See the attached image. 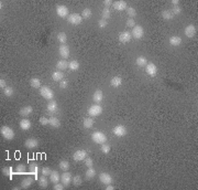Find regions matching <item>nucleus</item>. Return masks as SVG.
Returning <instances> with one entry per match:
<instances>
[{
	"instance_id": "f257e3e1",
	"label": "nucleus",
	"mask_w": 198,
	"mask_h": 190,
	"mask_svg": "<svg viewBox=\"0 0 198 190\" xmlns=\"http://www.w3.org/2000/svg\"><path fill=\"white\" fill-rule=\"evenodd\" d=\"M0 133H1V136L7 139V141H12L14 138V132L12 128H10L9 126H2L1 129H0Z\"/></svg>"
},
{
	"instance_id": "f03ea898",
	"label": "nucleus",
	"mask_w": 198,
	"mask_h": 190,
	"mask_svg": "<svg viewBox=\"0 0 198 190\" xmlns=\"http://www.w3.org/2000/svg\"><path fill=\"white\" fill-rule=\"evenodd\" d=\"M40 94L42 95L43 99H49V101H52V99H54V93H53V91L50 89L49 86H41Z\"/></svg>"
},
{
	"instance_id": "7ed1b4c3",
	"label": "nucleus",
	"mask_w": 198,
	"mask_h": 190,
	"mask_svg": "<svg viewBox=\"0 0 198 190\" xmlns=\"http://www.w3.org/2000/svg\"><path fill=\"white\" fill-rule=\"evenodd\" d=\"M92 139L94 143H96V144H105L107 141V136L104 133H101V132H95L94 134L92 135Z\"/></svg>"
},
{
	"instance_id": "20e7f679",
	"label": "nucleus",
	"mask_w": 198,
	"mask_h": 190,
	"mask_svg": "<svg viewBox=\"0 0 198 190\" xmlns=\"http://www.w3.org/2000/svg\"><path fill=\"white\" fill-rule=\"evenodd\" d=\"M102 113V107L98 104H95V105H92L89 108H88V114L90 115V117H96V116H99L100 114Z\"/></svg>"
},
{
	"instance_id": "39448f33",
	"label": "nucleus",
	"mask_w": 198,
	"mask_h": 190,
	"mask_svg": "<svg viewBox=\"0 0 198 190\" xmlns=\"http://www.w3.org/2000/svg\"><path fill=\"white\" fill-rule=\"evenodd\" d=\"M87 157V151L84 150V149H79L77 151L74 153L73 155V158L75 162H82V160H85V158Z\"/></svg>"
},
{
	"instance_id": "423d86ee",
	"label": "nucleus",
	"mask_w": 198,
	"mask_h": 190,
	"mask_svg": "<svg viewBox=\"0 0 198 190\" xmlns=\"http://www.w3.org/2000/svg\"><path fill=\"white\" fill-rule=\"evenodd\" d=\"M132 37L134 38V39H141L143 38V35H144V31H143V28H142L141 26H134L133 27V30H132Z\"/></svg>"
},
{
	"instance_id": "0eeeda50",
	"label": "nucleus",
	"mask_w": 198,
	"mask_h": 190,
	"mask_svg": "<svg viewBox=\"0 0 198 190\" xmlns=\"http://www.w3.org/2000/svg\"><path fill=\"white\" fill-rule=\"evenodd\" d=\"M112 132L117 137H123L124 135L127 134V129H126V127L123 125H117L112 129Z\"/></svg>"
},
{
	"instance_id": "6e6552de",
	"label": "nucleus",
	"mask_w": 198,
	"mask_h": 190,
	"mask_svg": "<svg viewBox=\"0 0 198 190\" xmlns=\"http://www.w3.org/2000/svg\"><path fill=\"white\" fill-rule=\"evenodd\" d=\"M99 180H100V183H104V185H109V183H112V177H111V175H109L108 172H101L99 175Z\"/></svg>"
},
{
	"instance_id": "1a4fd4ad",
	"label": "nucleus",
	"mask_w": 198,
	"mask_h": 190,
	"mask_svg": "<svg viewBox=\"0 0 198 190\" xmlns=\"http://www.w3.org/2000/svg\"><path fill=\"white\" fill-rule=\"evenodd\" d=\"M56 14L61 18H66L68 16V8L63 5H60L56 7Z\"/></svg>"
},
{
	"instance_id": "9d476101",
	"label": "nucleus",
	"mask_w": 198,
	"mask_h": 190,
	"mask_svg": "<svg viewBox=\"0 0 198 190\" xmlns=\"http://www.w3.org/2000/svg\"><path fill=\"white\" fill-rule=\"evenodd\" d=\"M68 22L74 24V26H77L82 22V16L78 14H72L71 16H68Z\"/></svg>"
},
{
	"instance_id": "9b49d317",
	"label": "nucleus",
	"mask_w": 198,
	"mask_h": 190,
	"mask_svg": "<svg viewBox=\"0 0 198 190\" xmlns=\"http://www.w3.org/2000/svg\"><path fill=\"white\" fill-rule=\"evenodd\" d=\"M145 72L148 73L150 76H155L156 73H157V68H156L155 64L148 63L145 65Z\"/></svg>"
},
{
	"instance_id": "f8f14e48",
	"label": "nucleus",
	"mask_w": 198,
	"mask_h": 190,
	"mask_svg": "<svg viewBox=\"0 0 198 190\" xmlns=\"http://www.w3.org/2000/svg\"><path fill=\"white\" fill-rule=\"evenodd\" d=\"M58 51H60V55L62 56L64 60L67 59V57L70 56V48H68V45H66V44H61Z\"/></svg>"
},
{
	"instance_id": "ddd939ff",
	"label": "nucleus",
	"mask_w": 198,
	"mask_h": 190,
	"mask_svg": "<svg viewBox=\"0 0 198 190\" xmlns=\"http://www.w3.org/2000/svg\"><path fill=\"white\" fill-rule=\"evenodd\" d=\"M131 38H132V35H131V32H129V31H123V32H121L119 34V40L122 43L130 42Z\"/></svg>"
},
{
	"instance_id": "4468645a",
	"label": "nucleus",
	"mask_w": 198,
	"mask_h": 190,
	"mask_svg": "<svg viewBox=\"0 0 198 190\" xmlns=\"http://www.w3.org/2000/svg\"><path fill=\"white\" fill-rule=\"evenodd\" d=\"M113 8L117 10V11H123L127 9V2L123 1V0H119V1H116L112 3Z\"/></svg>"
},
{
	"instance_id": "2eb2a0df",
	"label": "nucleus",
	"mask_w": 198,
	"mask_h": 190,
	"mask_svg": "<svg viewBox=\"0 0 198 190\" xmlns=\"http://www.w3.org/2000/svg\"><path fill=\"white\" fill-rule=\"evenodd\" d=\"M185 34L187 38H194L196 34V27L194 24H189L185 28Z\"/></svg>"
},
{
	"instance_id": "dca6fc26",
	"label": "nucleus",
	"mask_w": 198,
	"mask_h": 190,
	"mask_svg": "<svg viewBox=\"0 0 198 190\" xmlns=\"http://www.w3.org/2000/svg\"><path fill=\"white\" fill-rule=\"evenodd\" d=\"M24 145H25V147L29 148V149H33V148L37 147V145H39V141L36 139V138H28L25 143H24Z\"/></svg>"
},
{
	"instance_id": "f3484780",
	"label": "nucleus",
	"mask_w": 198,
	"mask_h": 190,
	"mask_svg": "<svg viewBox=\"0 0 198 190\" xmlns=\"http://www.w3.org/2000/svg\"><path fill=\"white\" fill-rule=\"evenodd\" d=\"M61 180H62V183H63V185L65 187L68 186L72 183V180H73L72 174H70V172H64L63 175L61 176Z\"/></svg>"
},
{
	"instance_id": "a211bd4d",
	"label": "nucleus",
	"mask_w": 198,
	"mask_h": 190,
	"mask_svg": "<svg viewBox=\"0 0 198 190\" xmlns=\"http://www.w3.org/2000/svg\"><path fill=\"white\" fill-rule=\"evenodd\" d=\"M33 112V108H32V106H24V107H22L21 110L19 111V114L23 116V117H25V116H29L30 114H32Z\"/></svg>"
},
{
	"instance_id": "6ab92c4d",
	"label": "nucleus",
	"mask_w": 198,
	"mask_h": 190,
	"mask_svg": "<svg viewBox=\"0 0 198 190\" xmlns=\"http://www.w3.org/2000/svg\"><path fill=\"white\" fill-rule=\"evenodd\" d=\"M33 181H34V179H33L32 177H27V178H24L21 183V188H23V189H28L29 187L33 183Z\"/></svg>"
},
{
	"instance_id": "aec40b11",
	"label": "nucleus",
	"mask_w": 198,
	"mask_h": 190,
	"mask_svg": "<svg viewBox=\"0 0 198 190\" xmlns=\"http://www.w3.org/2000/svg\"><path fill=\"white\" fill-rule=\"evenodd\" d=\"M102 99H104V93L100 90H97L94 93V95H92V99H94L95 103H100L102 101Z\"/></svg>"
},
{
	"instance_id": "412c9836",
	"label": "nucleus",
	"mask_w": 198,
	"mask_h": 190,
	"mask_svg": "<svg viewBox=\"0 0 198 190\" xmlns=\"http://www.w3.org/2000/svg\"><path fill=\"white\" fill-rule=\"evenodd\" d=\"M29 172L32 175H37L39 172V166L36 162H30L29 164Z\"/></svg>"
},
{
	"instance_id": "4be33fe9",
	"label": "nucleus",
	"mask_w": 198,
	"mask_h": 190,
	"mask_svg": "<svg viewBox=\"0 0 198 190\" xmlns=\"http://www.w3.org/2000/svg\"><path fill=\"white\" fill-rule=\"evenodd\" d=\"M121 84H122V78L120 76H113L110 81V85L112 87H119Z\"/></svg>"
},
{
	"instance_id": "5701e85b",
	"label": "nucleus",
	"mask_w": 198,
	"mask_h": 190,
	"mask_svg": "<svg viewBox=\"0 0 198 190\" xmlns=\"http://www.w3.org/2000/svg\"><path fill=\"white\" fill-rule=\"evenodd\" d=\"M56 69L60 71H65L66 69H68V63L66 60H60L56 63Z\"/></svg>"
},
{
	"instance_id": "b1692460",
	"label": "nucleus",
	"mask_w": 198,
	"mask_h": 190,
	"mask_svg": "<svg viewBox=\"0 0 198 190\" xmlns=\"http://www.w3.org/2000/svg\"><path fill=\"white\" fill-rule=\"evenodd\" d=\"M52 78L55 81V82H61L64 78V74L62 71H55L53 74H52Z\"/></svg>"
},
{
	"instance_id": "393cba45",
	"label": "nucleus",
	"mask_w": 198,
	"mask_h": 190,
	"mask_svg": "<svg viewBox=\"0 0 198 190\" xmlns=\"http://www.w3.org/2000/svg\"><path fill=\"white\" fill-rule=\"evenodd\" d=\"M181 43H182V38L181 37L174 35V37H172L170 39V44L173 45V47H178Z\"/></svg>"
},
{
	"instance_id": "a878e982",
	"label": "nucleus",
	"mask_w": 198,
	"mask_h": 190,
	"mask_svg": "<svg viewBox=\"0 0 198 190\" xmlns=\"http://www.w3.org/2000/svg\"><path fill=\"white\" fill-rule=\"evenodd\" d=\"M47 112L50 113H54L57 111V103L55 101H50V103L47 104V107H46Z\"/></svg>"
},
{
	"instance_id": "bb28decb",
	"label": "nucleus",
	"mask_w": 198,
	"mask_h": 190,
	"mask_svg": "<svg viewBox=\"0 0 198 190\" xmlns=\"http://www.w3.org/2000/svg\"><path fill=\"white\" fill-rule=\"evenodd\" d=\"M30 127H31V122L29 120H20V128H21L22 130H28L30 129Z\"/></svg>"
},
{
	"instance_id": "cd10ccee",
	"label": "nucleus",
	"mask_w": 198,
	"mask_h": 190,
	"mask_svg": "<svg viewBox=\"0 0 198 190\" xmlns=\"http://www.w3.org/2000/svg\"><path fill=\"white\" fill-rule=\"evenodd\" d=\"M50 179H51V181H52L53 183H56L60 181L61 176H60V174L57 172L56 170H54V171H52V174L50 175Z\"/></svg>"
},
{
	"instance_id": "c85d7f7f",
	"label": "nucleus",
	"mask_w": 198,
	"mask_h": 190,
	"mask_svg": "<svg viewBox=\"0 0 198 190\" xmlns=\"http://www.w3.org/2000/svg\"><path fill=\"white\" fill-rule=\"evenodd\" d=\"M135 63H136V65H138V66H141V68H143V66H145V65L148 64V60H146V57H145V56H139V57L135 60Z\"/></svg>"
},
{
	"instance_id": "c756f323",
	"label": "nucleus",
	"mask_w": 198,
	"mask_h": 190,
	"mask_svg": "<svg viewBox=\"0 0 198 190\" xmlns=\"http://www.w3.org/2000/svg\"><path fill=\"white\" fill-rule=\"evenodd\" d=\"M30 85L33 89H41V81L37 78H32L30 80Z\"/></svg>"
},
{
	"instance_id": "7c9ffc66",
	"label": "nucleus",
	"mask_w": 198,
	"mask_h": 190,
	"mask_svg": "<svg viewBox=\"0 0 198 190\" xmlns=\"http://www.w3.org/2000/svg\"><path fill=\"white\" fill-rule=\"evenodd\" d=\"M50 120V124L49 125H51L52 127H55V128H58V127L61 126V122H60V120L57 118V117H50L49 118Z\"/></svg>"
},
{
	"instance_id": "2f4dec72",
	"label": "nucleus",
	"mask_w": 198,
	"mask_h": 190,
	"mask_svg": "<svg viewBox=\"0 0 198 190\" xmlns=\"http://www.w3.org/2000/svg\"><path fill=\"white\" fill-rule=\"evenodd\" d=\"M2 174H3L5 176L9 177L10 179H12V175H13V169H12V167H5V168L2 169Z\"/></svg>"
},
{
	"instance_id": "473e14b6",
	"label": "nucleus",
	"mask_w": 198,
	"mask_h": 190,
	"mask_svg": "<svg viewBox=\"0 0 198 190\" xmlns=\"http://www.w3.org/2000/svg\"><path fill=\"white\" fill-rule=\"evenodd\" d=\"M57 40H58V42L61 43V44H65L66 41H67V35L65 32H60L58 34H57Z\"/></svg>"
},
{
	"instance_id": "72a5a7b5",
	"label": "nucleus",
	"mask_w": 198,
	"mask_h": 190,
	"mask_svg": "<svg viewBox=\"0 0 198 190\" xmlns=\"http://www.w3.org/2000/svg\"><path fill=\"white\" fill-rule=\"evenodd\" d=\"M39 185H40V187L41 188H47V179H46V176H44V175H42V176L39 178Z\"/></svg>"
},
{
	"instance_id": "f704fd0d",
	"label": "nucleus",
	"mask_w": 198,
	"mask_h": 190,
	"mask_svg": "<svg viewBox=\"0 0 198 190\" xmlns=\"http://www.w3.org/2000/svg\"><path fill=\"white\" fill-rule=\"evenodd\" d=\"M27 171V166L25 165H23V164H20V165H18L17 167H15V174H24Z\"/></svg>"
},
{
	"instance_id": "c9c22d12",
	"label": "nucleus",
	"mask_w": 198,
	"mask_h": 190,
	"mask_svg": "<svg viewBox=\"0 0 198 190\" xmlns=\"http://www.w3.org/2000/svg\"><path fill=\"white\" fill-rule=\"evenodd\" d=\"M95 176H96V170L92 167H89L87 169V171H86V178L87 179H92Z\"/></svg>"
},
{
	"instance_id": "e433bc0d",
	"label": "nucleus",
	"mask_w": 198,
	"mask_h": 190,
	"mask_svg": "<svg viewBox=\"0 0 198 190\" xmlns=\"http://www.w3.org/2000/svg\"><path fill=\"white\" fill-rule=\"evenodd\" d=\"M162 18L164 19V20H171V19H173V14H172V12H171L170 10H164V11H162Z\"/></svg>"
},
{
	"instance_id": "4c0bfd02",
	"label": "nucleus",
	"mask_w": 198,
	"mask_h": 190,
	"mask_svg": "<svg viewBox=\"0 0 198 190\" xmlns=\"http://www.w3.org/2000/svg\"><path fill=\"white\" fill-rule=\"evenodd\" d=\"M68 69H71L72 71H77L78 69H79V63H78V61H76V60L71 61V62L68 63Z\"/></svg>"
},
{
	"instance_id": "58836bf2",
	"label": "nucleus",
	"mask_w": 198,
	"mask_h": 190,
	"mask_svg": "<svg viewBox=\"0 0 198 190\" xmlns=\"http://www.w3.org/2000/svg\"><path fill=\"white\" fill-rule=\"evenodd\" d=\"M92 10L90 9H88V8H86L83 10V14H82V18H84V19H89L90 17H92Z\"/></svg>"
},
{
	"instance_id": "ea45409f",
	"label": "nucleus",
	"mask_w": 198,
	"mask_h": 190,
	"mask_svg": "<svg viewBox=\"0 0 198 190\" xmlns=\"http://www.w3.org/2000/svg\"><path fill=\"white\" fill-rule=\"evenodd\" d=\"M60 168L62 169L63 171H66V170H68L70 169V162H67V160H62V162H60Z\"/></svg>"
},
{
	"instance_id": "a19ab883",
	"label": "nucleus",
	"mask_w": 198,
	"mask_h": 190,
	"mask_svg": "<svg viewBox=\"0 0 198 190\" xmlns=\"http://www.w3.org/2000/svg\"><path fill=\"white\" fill-rule=\"evenodd\" d=\"M83 124H84V127H85V128H92V127L94 126V120L90 118V117H89V118H85Z\"/></svg>"
},
{
	"instance_id": "79ce46f5",
	"label": "nucleus",
	"mask_w": 198,
	"mask_h": 190,
	"mask_svg": "<svg viewBox=\"0 0 198 190\" xmlns=\"http://www.w3.org/2000/svg\"><path fill=\"white\" fill-rule=\"evenodd\" d=\"M3 93H5V95L6 96H12L13 95V93H14V91H13V89L11 87V86H7L5 90H3Z\"/></svg>"
},
{
	"instance_id": "37998d69",
	"label": "nucleus",
	"mask_w": 198,
	"mask_h": 190,
	"mask_svg": "<svg viewBox=\"0 0 198 190\" xmlns=\"http://www.w3.org/2000/svg\"><path fill=\"white\" fill-rule=\"evenodd\" d=\"M101 16H102V19H109L110 18V10H109V8H105L104 10H102V12H101Z\"/></svg>"
},
{
	"instance_id": "c03bdc74",
	"label": "nucleus",
	"mask_w": 198,
	"mask_h": 190,
	"mask_svg": "<svg viewBox=\"0 0 198 190\" xmlns=\"http://www.w3.org/2000/svg\"><path fill=\"white\" fill-rule=\"evenodd\" d=\"M127 14H128V16H129L130 18H132V19H133V17H135V16H136V11H135L134 8L129 7V8H127Z\"/></svg>"
},
{
	"instance_id": "a18cd8bd",
	"label": "nucleus",
	"mask_w": 198,
	"mask_h": 190,
	"mask_svg": "<svg viewBox=\"0 0 198 190\" xmlns=\"http://www.w3.org/2000/svg\"><path fill=\"white\" fill-rule=\"evenodd\" d=\"M172 14L173 16H178V14H182V8L179 7V6H176V7H173L172 8Z\"/></svg>"
},
{
	"instance_id": "49530a36",
	"label": "nucleus",
	"mask_w": 198,
	"mask_h": 190,
	"mask_svg": "<svg viewBox=\"0 0 198 190\" xmlns=\"http://www.w3.org/2000/svg\"><path fill=\"white\" fill-rule=\"evenodd\" d=\"M82 177L79 176V175H76V176L73 178V183L75 185V186H79V185H82Z\"/></svg>"
},
{
	"instance_id": "de8ad7c7",
	"label": "nucleus",
	"mask_w": 198,
	"mask_h": 190,
	"mask_svg": "<svg viewBox=\"0 0 198 190\" xmlns=\"http://www.w3.org/2000/svg\"><path fill=\"white\" fill-rule=\"evenodd\" d=\"M101 151H102L104 154H108V153L110 151V146H109V145H106V144H102V145H101Z\"/></svg>"
},
{
	"instance_id": "09e8293b",
	"label": "nucleus",
	"mask_w": 198,
	"mask_h": 190,
	"mask_svg": "<svg viewBox=\"0 0 198 190\" xmlns=\"http://www.w3.org/2000/svg\"><path fill=\"white\" fill-rule=\"evenodd\" d=\"M52 174V170L49 168V167H44V168H42V175H44V176H50Z\"/></svg>"
},
{
	"instance_id": "8fccbe9b",
	"label": "nucleus",
	"mask_w": 198,
	"mask_h": 190,
	"mask_svg": "<svg viewBox=\"0 0 198 190\" xmlns=\"http://www.w3.org/2000/svg\"><path fill=\"white\" fill-rule=\"evenodd\" d=\"M92 164H94V162H92V159L90 158V157H86L85 158V165L89 168V167H92Z\"/></svg>"
},
{
	"instance_id": "3c124183",
	"label": "nucleus",
	"mask_w": 198,
	"mask_h": 190,
	"mask_svg": "<svg viewBox=\"0 0 198 190\" xmlns=\"http://www.w3.org/2000/svg\"><path fill=\"white\" fill-rule=\"evenodd\" d=\"M107 24H108V22H107V20H105V19H100L98 21L99 28H106Z\"/></svg>"
},
{
	"instance_id": "603ef678",
	"label": "nucleus",
	"mask_w": 198,
	"mask_h": 190,
	"mask_svg": "<svg viewBox=\"0 0 198 190\" xmlns=\"http://www.w3.org/2000/svg\"><path fill=\"white\" fill-rule=\"evenodd\" d=\"M40 124H41V125H44V126H45V125H49L50 120L43 116V117H41V118H40Z\"/></svg>"
},
{
	"instance_id": "864d4df0",
	"label": "nucleus",
	"mask_w": 198,
	"mask_h": 190,
	"mask_svg": "<svg viewBox=\"0 0 198 190\" xmlns=\"http://www.w3.org/2000/svg\"><path fill=\"white\" fill-rule=\"evenodd\" d=\"M67 86H68V81L65 80V78H63V80L61 81V83H60V87H61V89H66Z\"/></svg>"
},
{
	"instance_id": "5fc2aeb1",
	"label": "nucleus",
	"mask_w": 198,
	"mask_h": 190,
	"mask_svg": "<svg viewBox=\"0 0 198 190\" xmlns=\"http://www.w3.org/2000/svg\"><path fill=\"white\" fill-rule=\"evenodd\" d=\"M134 24H135V22H134V19H132V18H129L127 20V26L128 27H134Z\"/></svg>"
},
{
	"instance_id": "6e6d98bb",
	"label": "nucleus",
	"mask_w": 198,
	"mask_h": 190,
	"mask_svg": "<svg viewBox=\"0 0 198 190\" xmlns=\"http://www.w3.org/2000/svg\"><path fill=\"white\" fill-rule=\"evenodd\" d=\"M54 190H62V189H64V185L63 183H54Z\"/></svg>"
},
{
	"instance_id": "4d7b16f0",
	"label": "nucleus",
	"mask_w": 198,
	"mask_h": 190,
	"mask_svg": "<svg viewBox=\"0 0 198 190\" xmlns=\"http://www.w3.org/2000/svg\"><path fill=\"white\" fill-rule=\"evenodd\" d=\"M0 87H1V90H2V89L5 90V89L7 87V83H6V80H5V78H1V80H0Z\"/></svg>"
},
{
	"instance_id": "13d9d810",
	"label": "nucleus",
	"mask_w": 198,
	"mask_h": 190,
	"mask_svg": "<svg viewBox=\"0 0 198 190\" xmlns=\"http://www.w3.org/2000/svg\"><path fill=\"white\" fill-rule=\"evenodd\" d=\"M112 3H113V2L111 1V0H105V1H104V5L106 6V8L110 7V6L112 5Z\"/></svg>"
},
{
	"instance_id": "bf43d9fd",
	"label": "nucleus",
	"mask_w": 198,
	"mask_h": 190,
	"mask_svg": "<svg viewBox=\"0 0 198 190\" xmlns=\"http://www.w3.org/2000/svg\"><path fill=\"white\" fill-rule=\"evenodd\" d=\"M171 2H172V5H173L174 7H176V6H179V0H172Z\"/></svg>"
},
{
	"instance_id": "052dcab7",
	"label": "nucleus",
	"mask_w": 198,
	"mask_h": 190,
	"mask_svg": "<svg viewBox=\"0 0 198 190\" xmlns=\"http://www.w3.org/2000/svg\"><path fill=\"white\" fill-rule=\"evenodd\" d=\"M106 189L107 190H113L114 189V187H113L111 183H109V185H106Z\"/></svg>"
},
{
	"instance_id": "680f3d73",
	"label": "nucleus",
	"mask_w": 198,
	"mask_h": 190,
	"mask_svg": "<svg viewBox=\"0 0 198 190\" xmlns=\"http://www.w3.org/2000/svg\"><path fill=\"white\" fill-rule=\"evenodd\" d=\"M13 189H14V190H19V189H20V187H14Z\"/></svg>"
}]
</instances>
